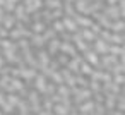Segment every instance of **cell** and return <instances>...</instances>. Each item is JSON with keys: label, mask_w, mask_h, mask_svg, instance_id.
<instances>
[{"label": "cell", "mask_w": 125, "mask_h": 115, "mask_svg": "<svg viewBox=\"0 0 125 115\" xmlns=\"http://www.w3.org/2000/svg\"><path fill=\"white\" fill-rule=\"evenodd\" d=\"M34 88H36L38 93L45 94V91H46V77L43 74H36V77H34Z\"/></svg>", "instance_id": "obj_2"}, {"label": "cell", "mask_w": 125, "mask_h": 115, "mask_svg": "<svg viewBox=\"0 0 125 115\" xmlns=\"http://www.w3.org/2000/svg\"><path fill=\"white\" fill-rule=\"evenodd\" d=\"M94 106H96V103L91 101V100H87V101H82L79 105V112H81V115H89L94 110Z\"/></svg>", "instance_id": "obj_6"}, {"label": "cell", "mask_w": 125, "mask_h": 115, "mask_svg": "<svg viewBox=\"0 0 125 115\" xmlns=\"http://www.w3.org/2000/svg\"><path fill=\"white\" fill-rule=\"evenodd\" d=\"M52 110L55 112V115H69V113H70V106L62 105V103H55Z\"/></svg>", "instance_id": "obj_9"}, {"label": "cell", "mask_w": 125, "mask_h": 115, "mask_svg": "<svg viewBox=\"0 0 125 115\" xmlns=\"http://www.w3.org/2000/svg\"><path fill=\"white\" fill-rule=\"evenodd\" d=\"M93 70H94V69H93L87 62H84V60L81 62V65H79V72H81L82 76H91V74H93Z\"/></svg>", "instance_id": "obj_11"}, {"label": "cell", "mask_w": 125, "mask_h": 115, "mask_svg": "<svg viewBox=\"0 0 125 115\" xmlns=\"http://www.w3.org/2000/svg\"><path fill=\"white\" fill-rule=\"evenodd\" d=\"M108 43H104L103 40H98V41H94V50L98 52V53H101V55H106L108 53Z\"/></svg>", "instance_id": "obj_10"}, {"label": "cell", "mask_w": 125, "mask_h": 115, "mask_svg": "<svg viewBox=\"0 0 125 115\" xmlns=\"http://www.w3.org/2000/svg\"><path fill=\"white\" fill-rule=\"evenodd\" d=\"M60 45H62V40H58L57 36L52 38V40L48 41V50H46V53H48V55H55V53L60 50Z\"/></svg>", "instance_id": "obj_4"}, {"label": "cell", "mask_w": 125, "mask_h": 115, "mask_svg": "<svg viewBox=\"0 0 125 115\" xmlns=\"http://www.w3.org/2000/svg\"><path fill=\"white\" fill-rule=\"evenodd\" d=\"M4 64H5V60H4V57H2V53H0V67H2Z\"/></svg>", "instance_id": "obj_20"}, {"label": "cell", "mask_w": 125, "mask_h": 115, "mask_svg": "<svg viewBox=\"0 0 125 115\" xmlns=\"http://www.w3.org/2000/svg\"><path fill=\"white\" fill-rule=\"evenodd\" d=\"M46 5L48 7H58L60 5V0H46Z\"/></svg>", "instance_id": "obj_18"}, {"label": "cell", "mask_w": 125, "mask_h": 115, "mask_svg": "<svg viewBox=\"0 0 125 115\" xmlns=\"http://www.w3.org/2000/svg\"><path fill=\"white\" fill-rule=\"evenodd\" d=\"M52 31H53V33H63V24H62V21H53Z\"/></svg>", "instance_id": "obj_15"}, {"label": "cell", "mask_w": 125, "mask_h": 115, "mask_svg": "<svg viewBox=\"0 0 125 115\" xmlns=\"http://www.w3.org/2000/svg\"><path fill=\"white\" fill-rule=\"evenodd\" d=\"M106 4H108V5H116L118 0H106Z\"/></svg>", "instance_id": "obj_19"}, {"label": "cell", "mask_w": 125, "mask_h": 115, "mask_svg": "<svg viewBox=\"0 0 125 115\" xmlns=\"http://www.w3.org/2000/svg\"><path fill=\"white\" fill-rule=\"evenodd\" d=\"M62 24H63V31H70L72 34L79 31V28H77V24H75V21H74L72 17H63V21H62Z\"/></svg>", "instance_id": "obj_3"}, {"label": "cell", "mask_w": 125, "mask_h": 115, "mask_svg": "<svg viewBox=\"0 0 125 115\" xmlns=\"http://www.w3.org/2000/svg\"><path fill=\"white\" fill-rule=\"evenodd\" d=\"M77 33H79L81 38H86V41H94V36H96V34H94L91 29H79Z\"/></svg>", "instance_id": "obj_13"}, {"label": "cell", "mask_w": 125, "mask_h": 115, "mask_svg": "<svg viewBox=\"0 0 125 115\" xmlns=\"http://www.w3.org/2000/svg\"><path fill=\"white\" fill-rule=\"evenodd\" d=\"M60 52H62L63 55H67V57H77V50H75L74 43H70V41H62Z\"/></svg>", "instance_id": "obj_1"}, {"label": "cell", "mask_w": 125, "mask_h": 115, "mask_svg": "<svg viewBox=\"0 0 125 115\" xmlns=\"http://www.w3.org/2000/svg\"><path fill=\"white\" fill-rule=\"evenodd\" d=\"M7 100H9V105H10L12 108H14V106H17V105H19V101H21L17 94H7Z\"/></svg>", "instance_id": "obj_14"}, {"label": "cell", "mask_w": 125, "mask_h": 115, "mask_svg": "<svg viewBox=\"0 0 125 115\" xmlns=\"http://www.w3.org/2000/svg\"><path fill=\"white\" fill-rule=\"evenodd\" d=\"M52 79H53V84H63V79H62V74L60 72H53L52 74Z\"/></svg>", "instance_id": "obj_16"}, {"label": "cell", "mask_w": 125, "mask_h": 115, "mask_svg": "<svg viewBox=\"0 0 125 115\" xmlns=\"http://www.w3.org/2000/svg\"><path fill=\"white\" fill-rule=\"evenodd\" d=\"M67 62H69V57H67V55H63V53H60V55H58L57 64H65V65H67Z\"/></svg>", "instance_id": "obj_17"}, {"label": "cell", "mask_w": 125, "mask_h": 115, "mask_svg": "<svg viewBox=\"0 0 125 115\" xmlns=\"http://www.w3.org/2000/svg\"><path fill=\"white\" fill-rule=\"evenodd\" d=\"M81 62H82L81 57H72V60L67 62V70L72 72V74H77V72H79V65H81Z\"/></svg>", "instance_id": "obj_5"}, {"label": "cell", "mask_w": 125, "mask_h": 115, "mask_svg": "<svg viewBox=\"0 0 125 115\" xmlns=\"http://www.w3.org/2000/svg\"><path fill=\"white\" fill-rule=\"evenodd\" d=\"M84 62H87L93 67V65H98L99 64V57H98V53H94L93 50H89V52L84 53Z\"/></svg>", "instance_id": "obj_8"}, {"label": "cell", "mask_w": 125, "mask_h": 115, "mask_svg": "<svg viewBox=\"0 0 125 115\" xmlns=\"http://www.w3.org/2000/svg\"><path fill=\"white\" fill-rule=\"evenodd\" d=\"M45 29H46V26H45V23H34L33 26H31V34H40V33H45Z\"/></svg>", "instance_id": "obj_12"}, {"label": "cell", "mask_w": 125, "mask_h": 115, "mask_svg": "<svg viewBox=\"0 0 125 115\" xmlns=\"http://www.w3.org/2000/svg\"><path fill=\"white\" fill-rule=\"evenodd\" d=\"M38 67H41V69H45L48 64H50V55L45 52V50H40L38 52Z\"/></svg>", "instance_id": "obj_7"}]
</instances>
